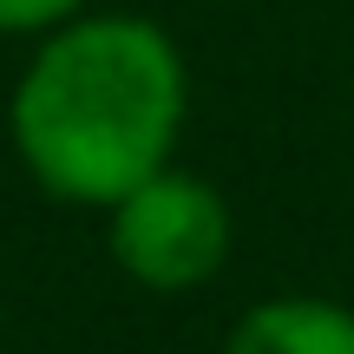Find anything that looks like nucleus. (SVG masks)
Returning <instances> with one entry per match:
<instances>
[{"mask_svg": "<svg viewBox=\"0 0 354 354\" xmlns=\"http://www.w3.org/2000/svg\"><path fill=\"white\" fill-rule=\"evenodd\" d=\"M190 112L184 53L165 26L131 13H86L46 33L7 105L20 165L59 203L112 210L171 165Z\"/></svg>", "mask_w": 354, "mask_h": 354, "instance_id": "1", "label": "nucleus"}, {"mask_svg": "<svg viewBox=\"0 0 354 354\" xmlns=\"http://www.w3.org/2000/svg\"><path fill=\"white\" fill-rule=\"evenodd\" d=\"M230 243H236V216L223 190L190 171L165 165L112 203V256L145 289H203L230 263Z\"/></svg>", "mask_w": 354, "mask_h": 354, "instance_id": "2", "label": "nucleus"}, {"mask_svg": "<svg viewBox=\"0 0 354 354\" xmlns=\"http://www.w3.org/2000/svg\"><path fill=\"white\" fill-rule=\"evenodd\" d=\"M223 354H354V315L328 295H269L230 328Z\"/></svg>", "mask_w": 354, "mask_h": 354, "instance_id": "3", "label": "nucleus"}, {"mask_svg": "<svg viewBox=\"0 0 354 354\" xmlns=\"http://www.w3.org/2000/svg\"><path fill=\"white\" fill-rule=\"evenodd\" d=\"M86 0H0V33H53V26L79 20Z\"/></svg>", "mask_w": 354, "mask_h": 354, "instance_id": "4", "label": "nucleus"}]
</instances>
